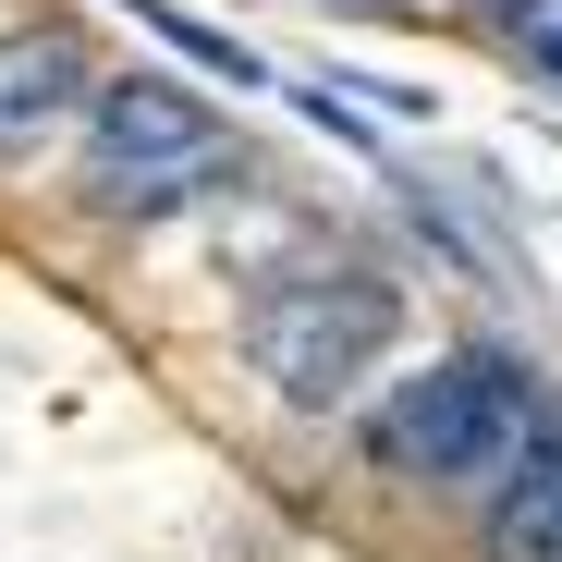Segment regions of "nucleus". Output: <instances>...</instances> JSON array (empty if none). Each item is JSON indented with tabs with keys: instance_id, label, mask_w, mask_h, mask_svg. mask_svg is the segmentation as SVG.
Wrapping results in <instances>:
<instances>
[{
	"instance_id": "obj_6",
	"label": "nucleus",
	"mask_w": 562,
	"mask_h": 562,
	"mask_svg": "<svg viewBox=\"0 0 562 562\" xmlns=\"http://www.w3.org/2000/svg\"><path fill=\"white\" fill-rule=\"evenodd\" d=\"M123 13H147V25H159V37L183 49V61H209V74H233V86H269V74H257V61H245V49H233L221 25H196V13H171V0H123Z\"/></svg>"
},
{
	"instance_id": "obj_8",
	"label": "nucleus",
	"mask_w": 562,
	"mask_h": 562,
	"mask_svg": "<svg viewBox=\"0 0 562 562\" xmlns=\"http://www.w3.org/2000/svg\"><path fill=\"white\" fill-rule=\"evenodd\" d=\"M464 13H490V25H526V0H464Z\"/></svg>"
},
{
	"instance_id": "obj_1",
	"label": "nucleus",
	"mask_w": 562,
	"mask_h": 562,
	"mask_svg": "<svg viewBox=\"0 0 562 562\" xmlns=\"http://www.w3.org/2000/svg\"><path fill=\"white\" fill-rule=\"evenodd\" d=\"M245 183V147L233 123L196 99L183 74H111L99 99H86V209L99 221H183Z\"/></svg>"
},
{
	"instance_id": "obj_2",
	"label": "nucleus",
	"mask_w": 562,
	"mask_h": 562,
	"mask_svg": "<svg viewBox=\"0 0 562 562\" xmlns=\"http://www.w3.org/2000/svg\"><path fill=\"white\" fill-rule=\"evenodd\" d=\"M404 342V294L380 269H342V257H318V269H281L269 294L245 306V355H257V380L294 404V416H330V404H355L367 380H380V355Z\"/></svg>"
},
{
	"instance_id": "obj_3",
	"label": "nucleus",
	"mask_w": 562,
	"mask_h": 562,
	"mask_svg": "<svg viewBox=\"0 0 562 562\" xmlns=\"http://www.w3.org/2000/svg\"><path fill=\"white\" fill-rule=\"evenodd\" d=\"M538 440V380L514 355L464 342V355H428L416 380H392V404L367 416V452L416 490H464V477H502V464Z\"/></svg>"
},
{
	"instance_id": "obj_7",
	"label": "nucleus",
	"mask_w": 562,
	"mask_h": 562,
	"mask_svg": "<svg viewBox=\"0 0 562 562\" xmlns=\"http://www.w3.org/2000/svg\"><path fill=\"white\" fill-rule=\"evenodd\" d=\"M514 49H526V74H538V86H562V0H526Z\"/></svg>"
},
{
	"instance_id": "obj_4",
	"label": "nucleus",
	"mask_w": 562,
	"mask_h": 562,
	"mask_svg": "<svg viewBox=\"0 0 562 562\" xmlns=\"http://www.w3.org/2000/svg\"><path fill=\"white\" fill-rule=\"evenodd\" d=\"M99 86H111V74L86 61V37H61V25H0V159L49 147Z\"/></svg>"
},
{
	"instance_id": "obj_5",
	"label": "nucleus",
	"mask_w": 562,
	"mask_h": 562,
	"mask_svg": "<svg viewBox=\"0 0 562 562\" xmlns=\"http://www.w3.org/2000/svg\"><path fill=\"white\" fill-rule=\"evenodd\" d=\"M477 550L490 562H562V428H538L514 464H502V490L477 514Z\"/></svg>"
}]
</instances>
